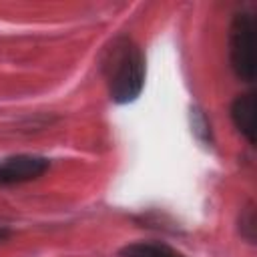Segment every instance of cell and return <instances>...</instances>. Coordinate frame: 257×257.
<instances>
[{"mask_svg":"<svg viewBox=\"0 0 257 257\" xmlns=\"http://www.w3.org/2000/svg\"><path fill=\"white\" fill-rule=\"evenodd\" d=\"M231 118L239 133L249 141L255 143V96L253 92L239 94L231 106Z\"/></svg>","mask_w":257,"mask_h":257,"instance_id":"cell-4","label":"cell"},{"mask_svg":"<svg viewBox=\"0 0 257 257\" xmlns=\"http://www.w3.org/2000/svg\"><path fill=\"white\" fill-rule=\"evenodd\" d=\"M231 66L241 80L255 78V24L249 14H237L229 34Z\"/></svg>","mask_w":257,"mask_h":257,"instance_id":"cell-2","label":"cell"},{"mask_svg":"<svg viewBox=\"0 0 257 257\" xmlns=\"http://www.w3.org/2000/svg\"><path fill=\"white\" fill-rule=\"evenodd\" d=\"M104 74L110 98L118 104L133 102L145 84V58L139 46L128 38L114 40L104 60Z\"/></svg>","mask_w":257,"mask_h":257,"instance_id":"cell-1","label":"cell"},{"mask_svg":"<svg viewBox=\"0 0 257 257\" xmlns=\"http://www.w3.org/2000/svg\"><path fill=\"white\" fill-rule=\"evenodd\" d=\"M48 169V161L34 155H18L0 163V187L26 183L42 177Z\"/></svg>","mask_w":257,"mask_h":257,"instance_id":"cell-3","label":"cell"},{"mask_svg":"<svg viewBox=\"0 0 257 257\" xmlns=\"http://www.w3.org/2000/svg\"><path fill=\"white\" fill-rule=\"evenodd\" d=\"M122 257H183L179 251L165 243H153V241H141L126 245L120 251Z\"/></svg>","mask_w":257,"mask_h":257,"instance_id":"cell-5","label":"cell"},{"mask_svg":"<svg viewBox=\"0 0 257 257\" xmlns=\"http://www.w3.org/2000/svg\"><path fill=\"white\" fill-rule=\"evenodd\" d=\"M8 235H10V233H8V229H2V227H0V241H2V239H6Z\"/></svg>","mask_w":257,"mask_h":257,"instance_id":"cell-6","label":"cell"}]
</instances>
